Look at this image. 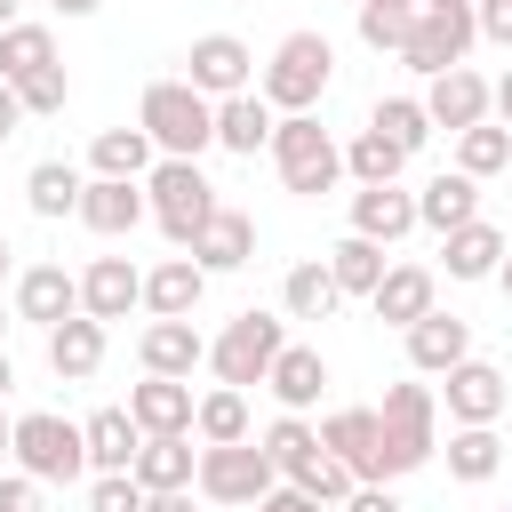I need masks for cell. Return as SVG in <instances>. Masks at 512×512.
<instances>
[{
    "mask_svg": "<svg viewBox=\"0 0 512 512\" xmlns=\"http://www.w3.org/2000/svg\"><path fill=\"white\" fill-rule=\"evenodd\" d=\"M432 384H392L384 392V408H376V464H368V480L360 488H392L400 472H416V464H432Z\"/></svg>",
    "mask_w": 512,
    "mask_h": 512,
    "instance_id": "obj_1",
    "label": "cell"
},
{
    "mask_svg": "<svg viewBox=\"0 0 512 512\" xmlns=\"http://www.w3.org/2000/svg\"><path fill=\"white\" fill-rule=\"evenodd\" d=\"M136 128L152 136V152H168V160H200V152L216 144V104H208L200 88H184V80H152L144 104H136Z\"/></svg>",
    "mask_w": 512,
    "mask_h": 512,
    "instance_id": "obj_2",
    "label": "cell"
},
{
    "mask_svg": "<svg viewBox=\"0 0 512 512\" xmlns=\"http://www.w3.org/2000/svg\"><path fill=\"white\" fill-rule=\"evenodd\" d=\"M328 80H336L328 32H288V40L272 48V64L256 72V96H264L272 112H312V104L328 96Z\"/></svg>",
    "mask_w": 512,
    "mask_h": 512,
    "instance_id": "obj_3",
    "label": "cell"
},
{
    "mask_svg": "<svg viewBox=\"0 0 512 512\" xmlns=\"http://www.w3.org/2000/svg\"><path fill=\"white\" fill-rule=\"evenodd\" d=\"M272 168H280V184H288V192L320 200V192H336L344 152H336V136H328L312 112H280V120H272Z\"/></svg>",
    "mask_w": 512,
    "mask_h": 512,
    "instance_id": "obj_4",
    "label": "cell"
},
{
    "mask_svg": "<svg viewBox=\"0 0 512 512\" xmlns=\"http://www.w3.org/2000/svg\"><path fill=\"white\" fill-rule=\"evenodd\" d=\"M144 208H152V224H160L176 248H192L200 224H208L224 200H216V184L200 176V160H152V176H144Z\"/></svg>",
    "mask_w": 512,
    "mask_h": 512,
    "instance_id": "obj_5",
    "label": "cell"
},
{
    "mask_svg": "<svg viewBox=\"0 0 512 512\" xmlns=\"http://www.w3.org/2000/svg\"><path fill=\"white\" fill-rule=\"evenodd\" d=\"M8 448H16V464H24L40 488H48V480H64V488H72V480L88 472V440H80V424H64L56 408L16 416V424H8Z\"/></svg>",
    "mask_w": 512,
    "mask_h": 512,
    "instance_id": "obj_6",
    "label": "cell"
},
{
    "mask_svg": "<svg viewBox=\"0 0 512 512\" xmlns=\"http://www.w3.org/2000/svg\"><path fill=\"white\" fill-rule=\"evenodd\" d=\"M280 320L272 312H240L216 344H208V368H216V384H232V392H248V384H264V368L280 360Z\"/></svg>",
    "mask_w": 512,
    "mask_h": 512,
    "instance_id": "obj_7",
    "label": "cell"
},
{
    "mask_svg": "<svg viewBox=\"0 0 512 512\" xmlns=\"http://www.w3.org/2000/svg\"><path fill=\"white\" fill-rule=\"evenodd\" d=\"M192 488H200L208 504H256V496L280 488V472H272V456H264L256 440H232V448H200Z\"/></svg>",
    "mask_w": 512,
    "mask_h": 512,
    "instance_id": "obj_8",
    "label": "cell"
},
{
    "mask_svg": "<svg viewBox=\"0 0 512 512\" xmlns=\"http://www.w3.org/2000/svg\"><path fill=\"white\" fill-rule=\"evenodd\" d=\"M472 40H480L472 8H416L408 40H400V64H408V72H424V80H440V72H456V64H464V48H472Z\"/></svg>",
    "mask_w": 512,
    "mask_h": 512,
    "instance_id": "obj_9",
    "label": "cell"
},
{
    "mask_svg": "<svg viewBox=\"0 0 512 512\" xmlns=\"http://www.w3.org/2000/svg\"><path fill=\"white\" fill-rule=\"evenodd\" d=\"M184 88H200L208 104L256 88V56H248V40H240V32H200L192 56H184Z\"/></svg>",
    "mask_w": 512,
    "mask_h": 512,
    "instance_id": "obj_10",
    "label": "cell"
},
{
    "mask_svg": "<svg viewBox=\"0 0 512 512\" xmlns=\"http://www.w3.org/2000/svg\"><path fill=\"white\" fill-rule=\"evenodd\" d=\"M416 104H424V120H432V128L464 136V128H480V120H488V80L456 64V72H440V80H432V88H424Z\"/></svg>",
    "mask_w": 512,
    "mask_h": 512,
    "instance_id": "obj_11",
    "label": "cell"
},
{
    "mask_svg": "<svg viewBox=\"0 0 512 512\" xmlns=\"http://www.w3.org/2000/svg\"><path fill=\"white\" fill-rule=\"evenodd\" d=\"M144 304V272L128 264V256H96L88 272H80V312L88 320H128Z\"/></svg>",
    "mask_w": 512,
    "mask_h": 512,
    "instance_id": "obj_12",
    "label": "cell"
},
{
    "mask_svg": "<svg viewBox=\"0 0 512 512\" xmlns=\"http://www.w3.org/2000/svg\"><path fill=\"white\" fill-rule=\"evenodd\" d=\"M136 360H144V376H176V384H192V368L208 360V336H200L192 320H152V328L136 336Z\"/></svg>",
    "mask_w": 512,
    "mask_h": 512,
    "instance_id": "obj_13",
    "label": "cell"
},
{
    "mask_svg": "<svg viewBox=\"0 0 512 512\" xmlns=\"http://www.w3.org/2000/svg\"><path fill=\"white\" fill-rule=\"evenodd\" d=\"M504 400H512V384H504L496 360H456V368H448V416H456V424H496Z\"/></svg>",
    "mask_w": 512,
    "mask_h": 512,
    "instance_id": "obj_14",
    "label": "cell"
},
{
    "mask_svg": "<svg viewBox=\"0 0 512 512\" xmlns=\"http://www.w3.org/2000/svg\"><path fill=\"white\" fill-rule=\"evenodd\" d=\"M152 208H144V184H120V176H88L80 184V224L88 232H104V240H120V232H136Z\"/></svg>",
    "mask_w": 512,
    "mask_h": 512,
    "instance_id": "obj_15",
    "label": "cell"
},
{
    "mask_svg": "<svg viewBox=\"0 0 512 512\" xmlns=\"http://www.w3.org/2000/svg\"><path fill=\"white\" fill-rule=\"evenodd\" d=\"M352 232L376 240V248L408 240V232H416V192H400V184H360V192H352Z\"/></svg>",
    "mask_w": 512,
    "mask_h": 512,
    "instance_id": "obj_16",
    "label": "cell"
},
{
    "mask_svg": "<svg viewBox=\"0 0 512 512\" xmlns=\"http://www.w3.org/2000/svg\"><path fill=\"white\" fill-rule=\"evenodd\" d=\"M248 256H256V216L248 208H216L200 224V240H192V264L200 272H240Z\"/></svg>",
    "mask_w": 512,
    "mask_h": 512,
    "instance_id": "obj_17",
    "label": "cell"
},
{
    "mask_svg": "<svg viewBox=\"0 0 512 512\" xmlns=\"http://www.w3.org/2000/svg\"><path fill=\"white\" fill-rule=\"evenodd\" d=\"M200 296H208V272H200L192 256H168V264L144 272V312H152V320H192Z\"/></svg>",
    "mask_w": 512,
    "mask_h": 512,
    "instance_id": "obj_18",
    "label": "cell"
},
{
    "mask_svg": "<svg viewBox=\"0 0 512 512\" xmlns=\"http://www.w3.org/2000/svg\"><path fill=\"white\" fill-rule=\"evenodd\" d=\"M408 360L424 368V376H448L456 360H472V320H456V312H424L416 328H408Z\"/></svg>",
    "mask_w": 512,
    "mask_h": 512,
    "instance_id": "obj_19",
    "label": "cell"
},
{
    "mask_svg": "<svg viewBox=\"0 0 512 512\" xmlns=\"http://www.w3.org/2000/svg\"><path fill=\"white\" fill-rule=\"evenodd\" d=\"M264 384H272V400H280V416H304L320 392H328V360L312 352V344H280V360L264 368Z\"/></svg>",
    "mask_w": 512,
    "mask_h": 512,
    "instance_id": "obj_20",
    "label": "cell"
},
{
    "mask_svg": "<svg viewBox=\"0 0 512 512\" xmlns=\"http://www.w3.org/2000/svg\"><path fill=\"white\" fill-rule=\"evenodd\" d=\"M192 384H176V376H144L136 392H128V416H136V432L144 440H160V432H192Z\"/></svg>",
    "mask_w": 512,
    "mask_h": 512,
    "instance_id": "obj_21",
    "label": "cell"
},
{
    "mask_svg": "<svg viewBox=\"0 0 512 512\" xmlns=\"http://www.w3.org/2000/svg\"><path fill=\"white\" fill-rule=\"evenodd\" d=\"M192 472H200V456H192V432H160V440H144V448H136V464H128V480H136L144 496L192 488Z\"/></svg>",
    "mask_w": 512,
    "mask_h": 512,
    "instance_id": "obj_22",
    "label": "cell"
},
{
    "mask_svg": "<svg viewBox=\"0 0 512 512\" xmlns=\"http://www.w3.org/2000/svg\"><path fill=\"white\" fill-rule=\"evenodd\" d=\"M48 368H56L64 384H88V376L104 368V320H88V312L56 320V328H48Z\"/></svg>",
    "mask_w": 512,
    "mask_h": 512,
    "instance_id": "obj_23",
    "label": "cell"
},
{
    "mask_svg": "<svg viewBox=\"0 0 512 512\" xmlns=\"http://www.w3.org/2000/svg\"><path fill=\"white\" fill-rule=\"evenodd\" d=\"M440 256H448V280H496V264L512 256V240L472 216V224H456V232L440 240Z\"/></svg>",
    "mask_w": 512,
    "mask_h": 512,
    "instance_id": "obj_24",
    "label": "cell"
},
{
    "mask_svg": "<svg viewBox=\"0 0 512 512\" xmlns=\"http://www.w3.org/2000/svg\"><path fill=\"white\" fill-rule=\"evenodd\" d=\"M16 312H24V320H40V328H56V320H72V312H80V280H72L64 264H32V272L16 280Z\"/></svg>",
    "mask_w": 512,
    "mask_h": 512,
    "instance_id": "obj_25",
    "label": "cell"
},
{
    "mask_svg": "<svg viewBox=\"0 0 512 512\" xmlns=\"http://www.w3.org/2000/svg\"><path fill=\"white\" fill-rule=\"evenodd\" d=\"M376 320L384 328H416L424 312H432V272L424 264H384V280H376Z\"/></svg>",
    "mask_w": 512,
    "mask_h": 512,
    "instance_id": "obj_26",
    "label": "cell"
},
{
    "mask_svg": "<svg viewBox=\"0 0 512 512\" xmlns=\"http://www.w3.org/2000/svg\"><path fill=\"white\" fill-rule=\"evenodd\" d=\"M216 144H224V152H240V160H256V152L272 144V104H264L256 88L224 96V104H216Z\"/></svg>",
    "mask_w": 512,
    "mask_h": 512,
    "instance_id": "obj_27",
    "label": "cell"
},
{
    "mask_svg": "<svg viewBox=\"0 0 512 512\" xmlns=\"http://www.w3.org/2000/svg\"><path fill=\"white\" fill-rule=\"evenodd\" d=\"M472 216H480V184H472V176H456V168H440V176L416 192V224H432L440 240H448L456 224H472Z\"/></svg>",
    "mask_w": 512,
    "mask_h": 512,
    "instance_id": "obj_28",
    "label": "cell"
},
{
    "mask_svg": "<svg viewBox=\"0 0 512 512\" xmlns=\"http://www.w3.org/2000/svg\"><path fill=\"white\" fill-rule=\"evenodd\" d=\"M80 440H88V472H128L136 448H144V432H136L128 408H96V416L80 424Z\"/></svg>",
    "mask_w": 512,
    "mask_h": 512,
    "instance_id": "obj_29",
    "label": "cell"
},
{
    "mask_svg": "<svg viewBox=\"0 0 512 512\" xmlns=\"http://www.w3.org/2000/svg\"><path fill=\"white\" fill-rule=\"evenodd\" d=\"M320 448L336 464H352V480H368V464H376V408H336L320 424Z\"/></svg>",
    "mask_w": 512,
    "mask_h": 512,
    "instance_id": "obj_30",
    "label": "cell"
},
{
    "mask_svg": "<svg viewBox=\"0 0 512 512\" xmlns=\"http://www.w3.org/2000/svg\"><path fill=\"white\" fill-rule=\"evenodd\" d=\"M88 168H96V176H120V184H144V176H152V136H144V128H104V136L88 144Z\"/></svg>",
    "mask_w": 512,
    "mask_h": 512,
    "instance_id": "obj_31",
    "label": "cell"
},
{
    "mask_svg": "<svg viewBox=\"0 0 512 512\" xmlns=\"http://www.w3.org/2000/svg\"><path fill=\"white\" fill-rule=\"evenodd\" d=\"M448 472H456L464 488L496 480V472H504V440H496V424H456V432H448Z\"/></svg>",
    "mask_w": 512,
    "mask_h": 512,
    "instance_id": "obj_32",
    "label": "cell"
},
{
    "mask_svg": "<svg viewBox=\"0 0 512 512\" xmlns=\"http://www.w3.org/2000/svg\"><path fill=\"white\" fill-rule=\"evenodd\" d=\"M328 280H336V296H376V280H384V248L360 240V232H344V240L328 248Z\"/></svg>",
    "mask_w": 512,
    "mask_h": 512,
    "instance_id": "obj_33",
    "label": "cell"
},
{
    "mask_svg": "<svg viewBox=\"0 0 512 512\" xmlns=\"http://www.w3.org/2000/svg\"><path fill=\"white\" fill-rule=\"evenodd\" d=\"M56 64V32L48 24H8L0 32V80L16 88V80H32V72H48Z\"/></svg>",
    "mask_w": 512,
    "mask_h": 512,
    "instance_id": "obj_34",
    "label": "cell"
},
{
    "mask_svg": "<svg viewBox=\"0 0 512 512\" xmlns=\"http://www.w3.org/2000/svg\"><path fill=\"white\" fill-rule=\"evenodd\" d=\"M80 168L72 160H40L32 176H24V200H32V216H80Z\"/></svg>",
    "mask_w": 512,
    "mask_h": 512,
    "instance_id": "obj_35",
    "label": "cell"
},
{
    "mask_svg": "<svg viewBox=\"0 0 512 512\" xmlns=\"http://www.w3.org/2000/svg\"><path fill=\"white\" fill-rule=\"evenodd\" d=\"M192 432H200L208 448H232V440H248V392H232V384L200 392V408H192Z\"/></svg>",
    "mask_w": 512,
    "mask_h": 512,
    "instance_id": "obj_36",
    "label": "cell"
},
{
    "mask_svg": "<svg viewBox=\"0 0 512 512\" xmlns=\"http://www.w3.org/2000/svg\"><path fill=\"white\" fill-rule=\"evenodd\" d=\"M400 168H408V152H400L392 136H376V128H360V136L344 144V176H352V184H400Z\"/></svg>",
    "mask_w": 512,
    "mask_h": 512,
    "instance_id": "obj_37",
    "label": "cell"
},
{
    "mask_svg": "<svg viewBox=\"0 0 512 512\" xmlns=\"http://www.w3.org/2000/svg\"><path fill=\"white\" fill-rule=\"evenodd\" d=\"M280 304H288V320H328L344 296H336V280H328V264L312 256V264H296L288 280H280Z\"/></svg>",
    "mask_w": 512,
    "mask_h": 512,
    "instance_id": "obj_38",
    "label": "cell"
},
{
    "mask_svg": "<svg viewBox=\"0 0 512 512\" xmlns=\"http://www.w3.org/2000/svg\"><path fill=\"white\" fill-rule=\"evenodd\" d=\"M496 168H512V128H488V120L464 128V136H456V176L480 184V176H496Z\"/></svg>",
    "mask_w": 512,
    "mask_h": 512,
    "instance_id": "obj_39",
    "label": "cell"
},
{
    "mask_svg": "<svg viewBox=\"0 0 512 512\" xmlns=\"http://www.w3.org/2000/svg\"><path fill=\"white\" fill-rule=\"evenodd\" d=\"M288 488H304L312 504H344V496H352L360 480H352V464H336L328 448H312V456H304V464L288 472Z\"/></svg>",
    "mask_w": 512,
    "mask_h": 512,
    "instance_id": "obj_40",
    "label": "cell"
},
{
    "mask_svg": "<svg viewBox=\"0 0 512 512\" xmlns=\"http://www.w3.org/2000/svg\"><path fill=\"white\" fill-rule=\"evenodd\" d=\"M368 128H376V136H392L400 152H424V144H432V120H424V104H416V96H384Z\"/></svg>",
    "mask_w": 512,
    "mask_h": 512,
    "instance_id": "obj_41",
    "label": "cell"
},
{
    "mask_svg": "<svg viewBox=\"0 0 512 512\" xmlns=\"http://www.w3.org/2000/svg\"><path fill=\"white\" fill-rule=\"evenodd\" d=\"M408 24H416V0H360V40H368V48H392V56H400Z\"/></svg>",
    "mask_w": 512,
    "mask_h": 512,
    "instance_id": "obj_42",
    "label": "cell"
},
{
    "mask_svg": "<svg viewBox=\"0 0 512 512\" xmlns=\"http://www.w3.org/2000/svg\"><path fill=\"white\" fill-rule=\"evenodd\" d=\"M256 448H264V456H272V472H296V464H304V456H312V448H320V432H312V424H304V416H272V424H264V440H256Z\"/></svg>",
    "mask_w": 512,
    "mask_h": 512,
    "instance_id": "obj_43",
    "label": "cell"
},
{
    "mask_svg": "<svg viewBox=\"0 0 512 512\" xmlns=\"http://www.w3.org/2000/svg\"><path fill=\"white\" fill-rule=\"evenodd\" d=\"M64 96H72V80H64V64H48V72H32V80H16V104L24 112H64Z\"/></svg>",
    "mask_w": 512,
    "mask_h": 512,
    "instance_id": "obj_44",
    "label": "cell"
},
{
    "mask_svg": "<svg viewBox=\"0 0 512 512\" xmlns=\"http://www.w3.org/2000/svg\"><path fill=\"white\" fill-rule=\"evenodd\" d=\"M88 512H144V488H136L128 472H96V488H88Z\"/></svg>",
    "mask_w": 512,
    "mask_h": 512,
    "instance_id": "obj_45",
    "label": "cell"
},
{
    "mask_svg": "<svg viewBox=\"0 0 512 512\" xmlns=\"http://www.w3.org/2000/svg\"><path fill=\"white\" fill-rule=\"evenodd\" d=\"M472 24H480L496 48H512V0H472Z\"/></svg>",
    "mask_w": 512,
    "mask_h": 512,
    "instance_id": "obj_46",
    "label": "cell"
},
{
    "mask_svg": "<svg viewBox=\"0 0 512 512\" xmlns=\"http://www.w3.org/2000/svg\"><path fill=\"white\" fill-rule=\"evenodd\" d=\"M0 512H48V504H40V480H32V472L0 480Z\"/></svg>",
    "mask_w": 512,
    "mask_h": 512,
    "instance_id": "obj_47",
    "label": "cell"
},
{
    "mask_svg": "<svg viewBox=\"0 0 512 512\" xmlns=\"http://www.w3.org/2000/svg\"><path fill=\"white\" fill-rule=\"evenodd\" d=\"M344 512H400V496H392V488H352Z\"/></svg>",
    "mask_w": 512,
    "mask_h": 512,
    "instance_id": "obj_48",
    "label": "cell"
},
{
    "mask_svg": "<svg viewBox=\"0 0 512 512\" xmlns=\"http://www.w3.org/2000/svg\"><path fill=\"white\" fill-rule=\"evenodd\" d=\"M256 512H320L304 488H272V496H256Z\"/></svg>",
    "mask_w": 512,
    "mask_h": 512,
    "instance_id": "obj_49",
    "label": "cell"
},
{
    "mask_svg": "<svg viewBox=\"0 0 512 512\" xmlns=\"http://www.w3.org/2000/svg\"><path fill=\"white\" fill-rule=\"evenodd\" d=\"M16 120H24V104H16V88H8V80H0V144H8V136H16Z\"/></svg>",
    "mask_w": 512,
    "mask_h": 512,
    "instance_id": "obj_50",
    "label": "cell"
},
{
    "mask_svg": "<svg viewBox=\"0 0 512 512\" xmlns=\"http://www.w3.org/2000/svg\"><path fill=\"white\" fill-rule=\"evenodd\" d=\"M144 512H192V488H168V496H144Z\"/></svg>",
    "mask_w": 512,
    "mask_h": 512,
    "instance_id": "obj_51",
    "label": "cell"
},
{
    "mask_svg": "<svg viewBox=\"0 0 512 512\" xmlns=\"http://www.w3.org/2000/svg\"><path fill=\"white\" fill-rule=\"evenodd\" d=\"M488 112H504V128H512V72H504V80L488 88Z\"/></svg>",
    "mask_w": 512,
    "mask_h": 512,
    "instance_id": "obj_52",
    "label": "cell"
},
{
    "mask_svg": "<svg viewBox=\"0 0 512 512\" xmlns=\"http://www.w3.org/2000/svg\"><path fill=\"white\" fill-rule=\"evenodd\" d=\"M104 0H56V16H96Z\"/></svg>",
    "mask_w": 512,
    "mask_h": 512,
    "instance_id": "obj_53",
    "label": "cell"
},
{
    "mask_svg": "<svg viewBox=\"0 0 512 512\" xmlns=\"http://www.w3.org/2000/svg\"><path fill=\"white\" fill-rule=\"evenodd\" d=\"M8 384H16V368H8V352H0V392H8Z\"/></svg>",
    "mask_w": 512,
    "mask_h": 512,
    "instance_id": "obj_54",
    "label": "cell"
},
{
    "mask_svg": "<svg viewBox=\"0 0 512 512\" xmlns=\"http://www.w3.org/2000/svg\"><path fill=\"white\" fill-rule=\"evenodd\" d=\"M496 280H504V296H512V256H504V264H496Z\"/></svg>",
    "mask_w": 512,
    "mask_h": 512,
    "instance_id": "obj_55",
    "label": "cell"
},
{
    "mask_svg": "<svg viewBox=\"0 0 512 512\" xmlns=\"http://www.w3.org/2000/svg\"><path fill=\"white\" fill-rule=\"evenodd\" d=\"M416 8H472V0H416Z\"/></svg>",
    "mask_w": 512,
    "mask_h": 512,
    "instance_id": "obj_56",
    "label": "cell"
},
{
    "mask_svg": "<svg viewBox=\"0 0 512 512\" xmlns=\"http://www.w3.org/2000/svg\"><path fill=\"white\" fill-rule=\"evenodd\" d=\"M8 24H16V0H0V32H8Z\"/></svg>",
    "mask_w": 512,
    "mask_h": 512,
    "instance_id": "obj_57",
    "label": "cell"
},
{
    "mask_svg": "<svg viewBox=\"0 0 512 512\" xmlns=\"http://www.w3.org/2000/svg\"><path fill=\"white\" fill-rule=\"evenodd\" d=\"M0 272H8V240H0Z\"/></svg>",
    "mask_w": 512,
    "mask_h": 512,
    "instance_id": "obj_58",
    "label": "cell"
},
{
    "mask_svg": "<svg viewBox=\"0 0 512 512\" xmlns=\"http://www.w3.org/2000/svg\"><path fill=\"white\" fill-rule=\"evenodd\" d=\"M0 448H8V424H0Z\"/></svg>",
    "mask_w": 512,
    "mask_h": 512,
    "instance_id": "obj_59",
    "label": "cell"
},
{
    "mask_svg": "<svg viewBox=\"0 0 512 512\" xmlns=\"http://www.w3.org/2000/svg\"><path fill=\"white\" fill-rule=\"evenodd\" d=\"M0 328H8V312H0Z\"/></svg>",
    "mask_w": 512,
    "mask_h": 512,
    "instance_id": "obj_60",
    "label": "cell"
}]
</instances>
